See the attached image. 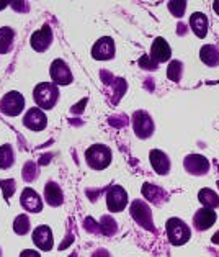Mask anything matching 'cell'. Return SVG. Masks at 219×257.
Returning <instances> with one entry per match:
<instances>
[{
  "label": "cell",
  "mask_w": 219,
  "mask_h": 257,
  "mask_svg": "<svg viewBox=\"0 0 219 257\" xmlns=\"http://www.w3.org/2000/svg\"><path fill=\"white\" fill-rule=\"evenodd\" d=\"M51 79L56 85H69L72 82V72L62 59H56L51 64Z\"/></svg>",
  "instance_id": "ba28073f"
},
{
  "label": "cell",
  "mask_w": 219,
  "mask_h": 257,
  "mask_svg": "<svg viewBox=\"0 0 219 257\" xmlns=\"http://www.w3.org/2000/svg\"><path fill=\"white\" fill-rule=\"evenodd\" d=\"M12 43H14V30L9 27L0 28V54L10 51Z\"/></svg>",
  "instance_id": "603a6c76"
},
{
  "label": "cell",
  "mask_w": 219,
  "mask_h": 257,
  "mask_svg": "<svg viewBox=\"0 0 219 257\" xmlns=\"http://www.w3.org/2000/svg\"><path fill=\"white\" fill-rule=\"evenodd\" d=\"M168 10H170L175 17L180 18L186 10V2H168Z\"/></svg>",
  "instance_id": "f546056e"
},
{
  "label": "cell",
  "mask_w": 219,
  "mask_h": 257,
  "mask_svg": "<svg viewBox=\"0 0 219 257\" xmlns=\"http://www.w3.org/2000/svg\"><path fill=\"white\" fill-rule=\"evenodd\" d=\"M212 10H214L216 14L219 15V0H217V2H214V4H212Z\"/></svg>",
  "instance_id": "836d02e7"
},
{
  "label": "cell",
  "mask_w": 219,
  "mask_h": 257,
  "mask_svg": "<svg viewBox=\"0 0 219 257\" xmlns=\"http://www.w3.org/2000/svg\"><path fill=\"white\" fill-rule=\"evenodd\" d=\"M198 198L199 202H201L204 205V208H211L214 210L219 206V195L216 192H212L209 189H203L198 192Z\"/></svg>",
  "instance_id": "44dd1931"
},
{
  "label": "cell",
  "mask_w": 219,
  "mask_h": 257,
  "mask_svg": "<svg viewBox=\"0 0 219 257\" xmlns=\"http://www.w3.org/2000/svg\"><path fill=\"white\" fill-rule=\"evenodd\" d=\"M212 242L219 244V233H216V234H214V237H212Z\"/></svg>",
  "instance_id": "e575fe53"
},
{
  "label": "cell",
  "mask_w": 219,
  "mask_h": 257,
  "mask_svg": "<svg viewBox=\"0 0 219 257\" xmlns=\"http://www.w3.org/2000/svg\"><path fill=\"white\" fill-rule=\"evenodd\" d=\"M100 231L106 236H113L116 233V223L113 218L110 216H103L102 221H100Z\"/></svg>",
  "instance_id": "4316f807"
},
{
  "label": "cell",
  "mask_w": 219,
  "mask_h": 257,
  "mask_svg": "<svg viewBox=\"0 0 219 257\" xmlns=\"http://www.w3.org/2000/svg\"><path fill=\"white\" fill-rule=\"evenodd\" d=\"M165 229H167L168 241H170L173 246H181V244H185L191 236V231L186 226V223L181 221L178 218L168 219L165 224Z\"/></svg>",
  "instance_id": "3957f363"
},
{
  "label": "cell",
  "mask_w": 219,
  "mask_h": 257,
  "mask_svg": "<svg viewBox=\"0 0 219 257\" xmlns=\"http://www.w3.org/2000/svg\"><path fill=\"white\" fill-rule=\"evenodd\" d=\"M139 66L144 67V69H147V71H155L157 69V64L151 59V56H144V58L139 59Z\"/></svg>",
  "instance_id": "4dcf8cb0"
},
{
  "label": "cell",
  "mask_w": 219,
  "mask_h": 257,
  "mask_svg": "<svg viewBox=\"0 0 219 257\" xmlns=\"http://www.w3.org/2000/svg\"><path fill=\"white\" fill-rule=\"evenodd\" d=\"M14 231L17 234H27L28 231H30V219L27 215H18L15 218V221H14Z\"/></svg>",
  "instance_id": "d4e9b609"
},
{
  "label": "cell",
  "mask_w": 219,
  "mask_h": 257,
  "mask_svg": "<svg viewBox=\"0 0 219 257\" xmlns=\"http://www.w3.org/2000/svg\"><path fill=\"white\" fill-rule=\"evenodd\" d=\"M85 159H87V164L92 169L102 171V169H106L110 166L111 151H110V148L103 146V144H95V146H92L85 151Z\"/></svg>",
  "instance_id": "7a4b0ae2"
},
{
  "label": "cell",
  "mask_w": 219,
  "mask_h": 257,
  "mask_svg": "<svg viewBox=\"0 0 219 257\" xmlns=\"http://www.w3.org/2000/svg\"><path fill=\"white\" fill-rule=\"evenodd\" d=\"M0 185H2V189H4V197L5 200H9L12 195L15 193V180H0Z\"/></svg>",
  "instance_id": "f1b7e54d"
},
{
  "label": "cell",
  "mask_w": 219,
  "mask_h": 257,
  "mask_svg": "<svg viewBox=\"0 0 219 257\" xmlns=\"http://www.w3.org/2000/svg\"><path fill=\"white\" fill-rule=\"evenodd\" d=\"M0 255H2V252H0Z\"/></svg>",
  "instance_id": "d590c367"
},
{
  "label": "cell",
  "mask_w": 219,
  "mask_h": 257,
  "mask_svg": "<svg viewBox=\"0 0 219 257\" xmlns=\"http://www.w3.org/2000/svg\"><path fill=\"white\" fill-rule=\"evenodd\" d=\"M217 185H219V184H217Z\"/></svg>",
  "instance_id": "8d00e7d4"
},
{
  "label": "cell",
  "mask_w": 219,
  "mask_h": 257,
  "mask_svg": "<svg viewBox=\"0 0 219 257\" xmlns=\"http://www.w3.org/2000/svg\"><path fill=\"white\" fill-rule=\"evenodd\" d=\"M25 108V98L20 92H9L0 100V111L9 116L20 115Z\"/></svg>",
  "instance_id": "277c9868"
},
{
  "label": "cell",
  "mask_w": 219,
  "mask_h": 257,
  "mask_svg": "<svg viewBox=\"0 0 219 257\" xmlns=\"http://www.w3.org/2000/svg\"><path fill=\"white\" fill-rule=\"evenodd\" d=\"M170 56H172V49L168 46V43L164 38H155L151 48V59L155 64H160V62L170 59Z\"/></svg>",
  "instance_id": "5bb4252c"
},
{
  "label": "cell",
  "mask_w": 219,
  "mask_h": 257,
  "mask_svg": "<svg viewBox=\"0 0 219 257\" xmlns=\"http://www.w3.org/2000/svg\"><path fill=\"white\" fill-rule=\"evenodd\" d=\"M216 221V213L214 210L211 208H199L196 213H195V218H193V224H195V228L198 231H204L211 228L212 224Z\"/></svg>",
  "instance_id": "9a60e30c"
},
{
  "label": "cell",
  "mask_w": 219,
  "mask_h": 257,
  "mask_svg": "<svg viewBox=\"0 0 219 257\" xmlns=\"http://www.w3.org/2000/svg\"><path fill=\"white\" fill-rule=\"evenodd\" d=\"M181 67H183V64H181L180 61H172L170 66L167 69V77L173 80V82H178L181 79V71H183Z\"/></svg>",
  "instance_id": "484cf974"
},
{
  "label": "cell",
  "mask_w": 219,
  "mask_h": 257,
  "mask_svg": "<svg viewBox=\"0 0 219 257\" xmlns=\"http://www.w3.org/2000/svg\"><path fill=\"white\" fill-rule=\"evenodd\" d=\"M14 164V149L10 144L0 148V169H9Z\"/></svg>",
  "instance_id": "cb8c5ba5"
},
{
  "label": "cell",
  "mask_w": 219,
  "mask_h": 257,
  "mask_svg": "<svg viewBox=\"0 0 219 257\" xmlns=\"http://www.w3.org/2000/svg\"><path fill=\"white\" fill-rule=\"evenodd\" d=\"M131 216L134 218V221L142 226L144 229L154 231V221H152V213L147 203H144L142 200H136L131 205Z\"/></svg>",
  "instance_id": "5b68a950"
},
{
  "label": "cell",
  "mask_w": 219,
  "mask_h": 257,
  "mask_svg": "<svg viewBox=\"0 0 219 257\" xmlns=\"http://www.w3.org/2000/svg\"><path fill=\"white\" fill-rule=\"evenodd\" d=\"M149 158H151V166L155 172L160 175L168 174V171H170V161H168V156L165 153L159 151V149H152Z\"/></svg>",
  "instance_id": "e0dca14e"
},
{
  "label": "cell",
  "mask_w": 219,
  "mask_h": 257,
  "mask_svg": "<svg viewBox=\"0 0 219 257\" xmlns=\"http://www.w3.org/2000/svg\"><path fill=\"white\" fill-rule=\"evenodd\" d=\"M31 48L35 49V51H38V53H43V51H46V49L51 46V43H53V31L51 28L48 27V25H45L41 30L38 31H35L33 35H31Z\"/></svg>",
  "instance_id": "30bf717a"
},
{
  "label": "cell",
  "mask_w": 219,
  "mask_h": 257,
  "mask_svg": "<svg viewBox=\"0 0 219 257\" xmlns=\"http://www.w3.org/2000/svg\"><path fill=\"white\" fill-rule=\"evenodd\" d=\"M33 242L36 244V247H40L41 250H51L53 249V233L49 226H38L33 231Z\"/></svg>",
  "instance_id": "2e32d148"
},
{
  "label": "cell",
  "mask_w": 219,
  "mask_h": 257,
  "mask_svg": "<svg viewBox=\"0 0 219 257\" xmlns=\"http://www.w3.org/2000/svg\"><path fill=\"white\" fill-rule=\"evenodd\" d=\"M92 257H110V254L106 252V250H97V252L93 254Z\"/></svg>",
  "instance_id": "d6a6232c"
},
{
  "label": "cell",
  "mask_w": 219,
  "mask_h": 257,
  "mask_svg": "<svg viewBox=\"0 0 219 257\" xmlns=\"http://www.w3.org/2000/svg\"><path fill=\"white\" fill-rule=\"evenodd\" d=\"M142 195L146 197L149 202L154 203H160L162 198L165 197V192L160 189L157 185H151V184H144L142 187Z\"/></svg>",
  "instance_id": "7402d4cb"
},
{
  "label": "cell",
  "mask_w": 219,
  "mask_h": 257,
  "mask_svg": "<svg viewBox=\"0 0 219 257\" xmlns=\"http://www.w3.org/2000/svg\"><path fill=\"white\" fill-rule=\"evenodd\" d=\"M36 174H38V171H36V164H33V162H27L23 167V179L27 182H31L36 179Z\"/></svg>",
  "instance_id": "83f0119b"
},
{
  "label": "cell",
  "mask_w": 219,
  "mask_h": 257,
  "mask_svg": "<svg viewBox=\"0 0 219 257\" xmlns=\"http://www.w3.org/2000/svg\"><path fill=\"white\" fill-rule=\"evenodd\" d=\"M128 205V193L126 190L120 185H113L110 187L108 193H106V206H108L110 211H121L126 208Z\"/></svg>",
  "instance_id": "8992f818"
},
{
  "label": "cell",
  "mask_w": 219,
  "mask_h": 257,
  "mask_svg": "<svg viewBox=\"0 0 219 257\" xmlns=\"http://www.w3.org/2000/svg\"><path fill=\"white\" fill-rule=\"evenodd\" d=\"M33 98H35V102L40 108H45V110L54 108V105L58 103V100H59L58 85L49 84V82L38 84L33 90Z\"/></svg>",
  "instance_id": "6da1fadb"
},
{
  "label": "cell",
  "mask_w": 219,
  "mask_h": 257,
  "mask_svg": "<svg viewBox=\"0 0 219 257\" xmlns=\"http://www.w3.org/2000/svg\"><path fill=\"white\" fill-rule=\"evenodd\" d=\"M25 126L33 130V131H41L46 128L48 124V118L45 115V111L41 108H31L27 111V115L23 118Z\"/></svg>",
  "instance_id": "7c38bea8"
},
{
  "label": "cell",
  "mask_w": 219,
  "mask_h": 257,
  "mask_svg": "<svg viewBox=\"0 0 219 257\" xmlns=\"http://www.w3.org/2000/svg\"><path fill=\"white\" fill-rule=\"evenodd\" d=\"M92 56L98 61H106L111 59L115 56V43L110 36H103L100 38L92 48Z\"/></svg>",
  "instance_id": "9c48e42d"
},
{
  "label": "cell",
  "mask_w": 219,
  "mask_h": 257,
  "mask_svg": "<svg viewBox=\"0 0 219 257\" xmlns=\"http://www.w3.org/2000/svg\"><path fill=\"white\" fill-rule=\"evenodd\" d=\"M199 58L204 62L206 66L209 67H216L219 64V48L212 46V45H206L201 48L199 51Z\"/></svg>",
  "instance_id": "ffe728a7"
},
{
  "label": "cell",
  "mask_w": 219,
  "mask_h": 257,
  "mask_svg": "<svg viewBox=\"0 0 219 257\" xmlns=\"http://www.w3.org/2000/svg\"><path fill=\"white\" fill-rule=\"evenodd\" d=\"M185 171L193 175H203L209 171V161L199 154H191L185 158Z\"/></svg>",
  "instance_id": "8fae6325"
},
{
  "label": "cell",
  "mask_w": 219,
  "mask_h": 257,
  "mask_svg": "<svg viewBox=\"0 0 219 257\" xmlns=\"http://www.w3.org/2000/svg\"><path fill=\"white\" fill-rule=\"evenodd\" d=\"M20 203L30 213H40L43 210V200L33 189H25L20 195Z\"/></svg>",
  "instance_id": "4fadbf2b"
},
{
  "label": "cell",
  "mask_w": 219,
  "mask_h": 257,
  "mask_svg": "<svg viewBox=\"0 0 219 257\" xmlns=\"http://www.w3.org/2000/svg\"><path fill=\"white\" fill-rule=\"evenodd\" d=\"M45 200H46V203L51 206H59L64 202L62 190L56 182H48V185L45 187Z\"/></svg>",
  "instance_id": "d6986e66"
},
{
  "label": "cell",
  "mask_w": 219,
  "mask_h": 257,
  "mask_svg": "<svg viewBox=\"0 0 219 257\" xmlns=\"http://www.w3.org/2000/svg\"><path fill=\"white\" fill-rule=\"evenodd\" d=\"M190 28L198 38H204L208 33V17L201 12H196L190 17Z\"/></svg>",
  "instance_id": "ac0fdd59"
},
{
  "label": "cell",
  "mask_w": 219,
  "mask_h": 257,
  "mask_svg": "<svg viewBox=\"0 0 219 257\" xmlns=\"http://www.w3.org/2000/svg\"><path fill=\"white\" fill-rule=\"evenodd\" d=\"M133 128L137 138L146 140V138H149L154 133V121L146 111H136L133 115Z\"/></svg>",
  "instance_id": "52a82bcc"
},
{
  "label": "cell",
  "mask_w": 219,
  "mask_h": 257,
  "mask_svg": "<svg viewBox=\"0 0 219 257\" xmlns=\"http://www.w3.org/2000/svg\"><path fill=\"white\" fill-rule=\"evenodd\" d=\"M20 257H41L36 250H33V249H25L23 252L20 254Z\"/></svg>",
  "instance_id": "1f68e13d"
}]
</instances>
